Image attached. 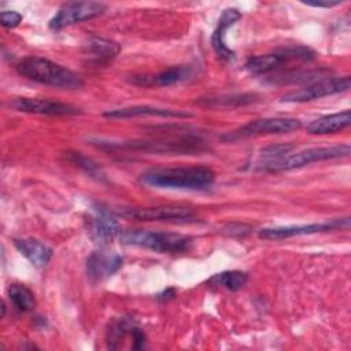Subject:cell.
I'll return each mask as SVG.
<instances>
[{"instance_id": "6da1fadb", "label": "cell", "mask_w": 351, "mask_h": 351, "mask_svg": "<svg viewBox=\"0 0 351 351\" xmlns=\"http://www.w3.org/2000/svg\"><path fill=\"white\" fill-rule=\"evenodd\" d=\"M215 180V173L206 166H176L152 167L144 171L140 181L151 188L159 189H203Z\"/></svg>"}, {"instance_id": "7a4b0ae2", "label": "cell", "mask_w": 351, "mask_h": 351, "mask_svg": "<svg viewBox=\"0 0 351 351\" xmlns=\"http://www.w3.org/2000/svg\"><path fill=\"white\" fill-rule=\"evenodd\" d=\"M15 69L29 80L53 88L77 89L84 84L78 74L41 56L23 58L16 63Z\"/></svg>"}, {"instance_id": "3957f363", "label": "cell", "mask_w": 351, "mask_h": 351, "mask_svg": "<svg viewBox=\"0 0 351 351\" xmlns=\"http://www.w3.org/2000/svg\"><path fill=\"white\" fill-rule=\"evenodd\" d=\"M119 240L125 245L141 247L160 254H180L188 251L192 245V239L189 236L147 229L125 230L119 234Z\"/></svg>"}, {"instance_id": "277c9868", "label": "cell", "mask_w": 351, "mask_h": 351, "mask_svg": "<svg viewBox=\"0 0 351 351\" xmlns=\"http://www.w3.org/2000/svg\"><path fill=\"white\" fill-rule=\"evenodd\" d=\"M350 151L351 148L348 144L330 145V147H314V148H307L293 154L289 152L278 159L259 162L258 169L266 170V171H287V170H293L315 162L343 158V156H347Z\"/></svg>"}, {"instance_id": "5b68a950", "label": "cell", "mask_w": 351, "mask_h": 351, "mask_svg": "<svg viewBox=\"0 0 351 351\" xmlns=\"http://www.w3.org/2000/svg\"><path fill=\"white\" fill-rule=\"evenodd\" d=\"M317 58L315 51L304 45H289L273 52L251 56L245 62V69L255 75H265L281 70L293 62H313Z\"/></svg>"}, {"instance_id": "8992f818", "label": "cell", "mask_w": 351, "mask_h": 351, "mask_svg": "<svg viewBox=\"0 0 351 351\" xmlns=\"http://www.w3.org/2000/svg\"><path fill=\"white\" fill-rule=\"evenodd\" d=\"M119 147H128L134 149H143L149 152H165V154H192L206 149L204 141L195 134H177L171 137H159L152 140H138L121 143Z\"/></svg>"}, {"instance_id": "52a82bcc", "label": "cell", "mask_w": 351, "mask_h": 351, "mask_svg": "<svg viewBox=\"0 0 351 351\" xmlns=\"http://www.w3.org/2000/svg\"><path fill=\"white\" fill-rule=\"evenodd\" d=\"M351 80L348 75L346 77H333V78H321L314 81L303 88L292 90L281 97V101L285 103H306L315 99L332 96L336 93H341L350 89Z\"/></svg>"}, {"instance_id": "ba28073f", "label": "cell", "mask_w": 351, "mask_h": 351, "mask_svg": "<svg viewBox=\"0 0 351 351\" xmlns=\"http://www.w3.org/2000/svg\"><path fill=\"white\" fill-rule=\"evenodd\" d=\"M302 128V122L295 118H262L255 119L244 126L228 133L225 140H239L245 137L255 136H267V134H284L295 132Z\"/></svg>"}, {"instance_id": "9c48e42d", "label": "cell", "mask_w": 351, "mask_h": 351, "mask_svg": "<svg viewBox=\"0 0 351 351\" xmlns=\"http://www.w3.org/2000/svg\"><path fill=\"white\" fill-rule=\"evenodd\" d=\"M106 11V4L99 1H70L63 4L51 18L48 26L52 30L80 23L101 15Z\"/></svg>"}, {"instance_id": "30bf717a", "label": "cell", "mask_w": 351, "mask_h": 351, "mask_svg": "<svg viewBox=\"0 0 351 351\" xmlns=\"http://www.w3.org/2000/svg\"><path fill=\"white\" fill-rule=\"evenodd\" d=\"M350 226L348 218H335L325 222H315L308 225H292V226H276V228H265L259 232V237L265 240H282L293 236L313 234L321 232H329L336 229H347Z\"/></svg>"}, {"instance_id": "8fae6325", "label": "cell", "mask_w": 351, "mask_h": 351, "mask_svg": "<svg viewBox=\"0 0 351 351\" xmlns=\"http://www.w3.org/2000/svg\"><path fill=\"white\" fill-rule=\"evenodd\" d=\"M123 217L137 221H165V222H189L195 219V213L181 206H156V207H134L119 211Z\"/></svg>"}, {"instance_id": "7c38bea8", "label": "cell", "mask_w": 351, "mask_h": 351, "mask_svg": "<svg viewBox=\"0 0 351 351\" xmlns=\"http://www.w3.org/2000/svg\"><path fill=\"white\" fill-rule=\"evenodd\" d=\"M11 106L15 110L22 112L51 115V117L75 115L81 112V110L75 106L62 103V101L48 100V99H38V97H18L11 103Z\"/></svg>"}, {"instance_id": "4fadbf2b", "label": "cell", "mask_w": 351, "mask_h": 351, "mask_svg": "<svg viewBox=\"0 0 351 351\" xmlns=\"http://www.w3.org/2000/svg\"><path fill=\"white\" fill-rule=\"evenodd\" d=\"M126 336L133 337V346L134 350H141L145 347V335L143 329H138V326L134 324L133 319L129 318H121L114 321L107 330V346L112 350L119 348L122 343L125 341Z\"/></svg>"}, {"instance_id": "5bb4252c", "label": "cell", "mask_w": 351, "mask_h": 351, "mask_svg": "<svg viewBox=\"0 0 351 351\" xmlns=\"http://www.w3.org/2000/svg\"><path fill=\"white\" fill-rule=\"evenodd\" d=\"M121 232L119 222L107 211L99 210L88 219V233L93 243L100 247L108 245Z\"/></svg>"}, {"instance_id": "9a60e30c", "label": "cell", "mask_w": 351, "mask_h": 351, "mask_svg": "<svg viewBox=\"0 0 351 351\" xmlns=\"http://www.w3.org/2000/svg\"><path fill=\"white\" fill-rule=\"evenodd\" d=\"M123 265V258L115 252L96 251L86 259V273L92 281H101L115 274Z\"/></svg>"}, {"instance_id": "2e32d148", "label": "cell", "mask_w": 351, "mask_h": 351, "mask_svg": "<svg viewBox=\"0 0 351 351\" xmlns=\"http://www.w3.org/2000/svg\"><path fill=\"white\" fill-rule=\"evenodd\" d=\"M141 115L163 117V118H189V117H192L189 112H184L180 110H171V108L154 107V106H130V107L110 110L103 114V117L111 118V119H125V118H133V117H141Z\"/></svg>"}, {"instance_id": "e0dca14e", "label": "cell", "mask_w": 351, "mask_h": 351, "mask_svg": "<svg viewBox=\"0 0 351 351\" xmlns=\"http://www.w3.org/2000/svg\"><path fill=\"white\" fill-rule=\"evenodd\" d=\"M241 18V12L236 8H226L219 21H218V26L215 27L213 36H211V45L215 51V53L225 60H230L234 58V52L226 45L225 43V33L226 30L234 25L239 19Z\"/></svg>"}, {"instance_id": "ac0fdd59", "label": "cell", "mask_w": 351, "mask_h": 351, "mask_svg": "<svg viewBox=\"0 0 351 351\" xmlns=\"http://www.w3.org/2000/svg\"><path fill=\"white\" fill-rule=\"evenodd\" d=\"M191 74L192 69L189 66H177L152 75H136L132 81L140 86H170L188 80Z\"/></svg>"}, {"instance_id": "d6986e66", "label": "cell", "mask_w": 351, "mask_h": 351, "mask_svg": "<svg viewBox=\"0 0 351 351\" xmlns=\"http://www.w3.org/2000/svg\"><path fill=\"white\" fill-rule=\"evenodd\" d=\"M14 245L36 267L45 266L52 258V250L36 239H14Z\"/></svg>"}, {"instance_id": "ffe728a7", "label": "cell", "mask_w": 351, "mask_h": 351, "mask_svg": "<svg viewBox=\"0 0 351 351\" xmlns=\"http://www.w3.org/2000/svg\"><path fill=\"white\" fill-rule=\"evenodd\" d=\"M351 122L350 110H344L341 112L329 114L314 119L307 125V133L310 134H329L336 133L346 129Z\"/></svg>"}, {"instance_id": "44dd1931", "label": "cell", "mask_w": 351, "mask_h": 351, "mask_svg": "<svg viewBox=\"0 0 351 351\" xmlns=\"http://www.w3.org/2000/svg\"><path fill=\"white\" fill-rule=\"evenodd\" d=\"M86 49L88 56L92 62L106 63L119 53L121 47L115 41L100 37H92L86 44Z\"/></svg>"}, {"instance_id": "7402d4cb", "label": "cell", "mask_w": 351, "mask_h": 351, "mask_svg": "<svg viewBox=\"0 0 351 351\" xmlns=\"http://www.w3.org/2000/svg\"><path fill=\"white\" fill-rule=\"evenodd\" d=\"M248 281V274L240 270H228L214 274L208 278V284L219 288H225L229 291H239L241 289Z\"/></svg>"}, {"instance_id": "603a6c76", "label": "cell", "mask_w": 351, "mask_h": 351, "mask_svg": "<svg viewBox=\"0 0 351 351\" xmlns=\"http://www.w3.org/2000/svg\"><path fill=\"white\" fill-rule=\"evenodd\" d=\"M8 296L18 311L26 313L36 307L34 293L23 284H11L8 288Z\"/></svg>"}, {"instance_id": "cb8c5ba5", "label": "cell", "mask_w": 351, "mask_h": 351, "mask_svg": "<svg viewBox=\"0 0 351 351\" xmlns=\"http://www.w3.org/2000/svg\"><path fill=\"white\" fill-rule=\"evenodd\" d=\"M66 158L69 162H71L74 166L80 167L82 171H85L89 177L97 180V181H106V173L103 171V169L93 162L90 158L82 155L81 152H75V151H67L66 152Z\"/></svg>"}, {"instance_id": "d4e9b609", "label": "cell", "mask_w": 351, "mask_h": 351, "mask_svg": "<svg viewBox=\"0 0 351 351\" xmlns=\"http://www.w3.org/2000/svg\"><path fill=\"white\" fill-rule=\"evenodd\" d=\"M256 100V95L254 93H243V95H236V96H226V97H217V99H210L207 103L208 104H215V106H244L254 103Z\"/></svg>"}, {"instance_id": "484cf974", "label": "cell", "mask_w": 351, "mask_h": 351, "mask_svg": "<svg viewBox=\"0 0 351 351\" xmlns=\"http://www.w3.org/2000/svg\"><path fill=\"white\" fill-rule=\"evenodd\" d=\"M0 21L4 27H16L22 22V15L16 11H1Z\"/></svg>"}, {"instance_id": "4316f807", "label": "cell", "mask_w": 351, "mask_h": 351, "mask_svg": "<svg viewBox=\"0 0 351 351\" xmlns=\"http://www.w3.org/2000/svg\"><path fill=\"white\" fill-rule=\"evenodd\" d=\"M303 4L310 5V7H325V8H330L335 5L341 4V0H302Z\"/></svg>"}, {"instance_id": "83f0119b", "label": "cell", "mask_w": 351, "mask_h": 351, "mask_svg": "<svg viewBox=\"0 0 351 351\" xmlns=\"http://www.w3.org/2000/svg\"><path fill=\"white\" fill-rule=\"evenodd\" d=\"M176 293H177V291L174 288H166L165 291H162L160 293L156 295V299L160 302H169L176 296Z\"/></svg>"}]
</instances>
